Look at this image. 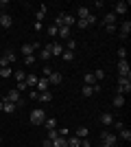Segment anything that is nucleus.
Listing matches in <instances>:
<instances>
[{
    "mask_svg": "<svg viewBox=\"0 0 131 147\" xmlns=\"http://www.w3.org/2000/svg\"><path fill=\"white\" fill-rule=\"evenodd\" d=\"M129 92H131V77H120V75H118L116 94H129Z\"/></svg>",
    "mask_w": 131,
    "mask_h": 147,
    "instance_id": "nucleus-1",
    "label": "nucleus"
},
{
    "mask_svg": "<svg viewBox=\"0 0 131 147\" xmlns=\"http://www.w3.org/2000/svg\"><path fill=\"white\" fill-rule=\"evenodd\" d=\"M29 121H31L33 125H44V121H46V112H44L42 108H35V110L29 114Z\"/></svg>",
    "mask_w": 131,
    "mask_h": 147,
    "instance_id": "nucleus-2",
    "label": "nucleus"
},
{
    "mask_svg": "<svg viewBox=\"0 0 131 147\" xmlns=\"http://www.w3.org/2000/svg\"><path fill=\"white\" fill-rule=\"evenodd\" d=\"M5 99H7V101H11V103H15V108H22V105H24V99H22V92H18L15 88L7 92V94H5Z\"/></svg>",
    "mask_w": 131,
    "mask_h": 147,
    "instance_id": "nucleus-3",
    "label": "nucleus"
},
{
    "mask_svg": "<svg viewBox=\"0 0 131 147\" xmlns=\"http://www.w3.org/2000/svg\"><path fill=\"white\" fill-rule=\"evenodd\" d=\"M100 143H105V145L116 147V143H118V136L114 134V132H103V134H100Z\"/></svg>",
    "mask_w": 131,
    "mask_h": 147,
    "instance_id": "nucleus-4",
    "label": "nucleus"
},
{
    "mask_svg": "<svg viewBox=\"0 0 131 147\" xmlns=\"http://www.w3.org/2000/svg\"><path fill=\"white\" fill-rule=\"evenodd\" d=\"M15 61V53L13 51H5V55L0 57V68H7L9 64H13Z\"/></svg>",
    "mask_w": 131,
    "mask_h": 147,
    "instance_id": "nucleus-5",
    "label": "nucleus"
},
{
    "mask_svg": "<svg viewBox=\"0 0 131 147\" xmlns=\"http://www.w3.org/2000/svg\"><path fill=\"white\" fill-rule=\"evenodd\" d=\"M118 75L120 77H131V68L127 59H118Z\"/></svg>",
    "mask_w": 131,
    "mask_h": 147,
    "instance_id": "nucleus-6",
    "label": "nucleus"
},
{
    "mask_svg": "<svg viewBox=\"0 0 131 147\" xmlns=\"http://www.w3.org/2000/svg\"><path fill=\"white\" fill-rule=\"evenodd\" d=\"M46 46H48V51H50V57H61V53H63V46L59 42H48L46 44Z\"/></svg>",
    "mask_w": 131,
    "mask_h": 147,
    "instance_id": "nucleus-7",
    "label": "nucleus"
},
{
    "mask_svg": "<svg viewBox=\"0 0 131 147\" xmlns=\"http://www.w3.org/2000/svg\"><path fill=\"white\" fill-rule=\"evenodd\" d=\"M129 33H131V22L127 20V22H122V24H120L118 35H120V40H127V37H129Z\"/></svg>",
    "mask_w": 131,
    "mask_h": 147,
    "instance_id": "nucleus-8",
    "label": "nucleus"
},
{
    "mask_svg": "<svg viewBox=\"0 0 131 147\" xmlns=\"http://www.w3.org/2000/svg\"><path fill=\"white\" fill-rule=\"evenodd\" d=\"M0 26H2V29H11L13 26V18L11 16H9V13H0Z\"/></svg>",
    "mask_w": 131,
    "mask_h": 147,
    "instance_id": "nucleus-9",
    "label": "nucleus"
},
{
    "mask_svg": "<svg viewBox=\"0 0 131 147\" xmlns=\"http://www.w3.org/2000/svg\"><path fill=\"white\" fill-rule=\"evenodd\" d=\"M39 49V42H33V44H22V55H33L35 51Z\"/></svg>",
    "mask_w": 131,
    "mask_h": 147,
    "instance_id": "nucleus-10",
    "label": "nucleus"
},
{
    "mask_svg": "<svg viewBox=\"0 0 131 147\" xmlns=\"http://www.w3.org/2000/svg\"><path fill=\"white\" fill-rule=\"evenodd\" d=\"M127 9H129V2H122V0H120V2H116V5H114V11H112V13L122 16V13H127Z\"/></svg>",
    "mask_w": 131,
    "mask_h": 147,
    "instance_id": "nucleus-11",
    "label": "nucleus"
},
{
    "mask_svg": "<svg viewBox=\"0 0 131 147\" xmlns=\"http://www.w3.org/2000/svg\"><path fill=\"white\" fill-rule=\"evenodd\" d=\"M46 79H48V84H55V86H59V84L63 81V75H61V73H57V70H53V73H50Z\"/></svg>",
    "mask_w": 131,
    "mask_h": 147,
    "instance_id": "nucleus-12",
    "label": "nucleus"
},
{
    "mask_svg": "<svg viewBox=\"0 0 131 147\" xmlns=\"http://www.w3.org/2000/svg\"><path fill=\"white\" fill-rule=\"evenodd\" d=\"M48 88H50L48 79H46V77H39V79H37V86H35V90H37V92H46Z\"/></svg>",
    "mask_w": 131,
    "mask_h": 147,
    "instance_id": "nucleus-13",
    "label": "nucleus"
},
{
    "mask_svg": "<svg viewBox=\"0 0 131 147\" xmlns=\"http://www.w3.org/2000/svg\"><path fill=\"white\" fill-rule=\"evenodd\" d=\"M116 20H118V16H116V13H105V18H103V24L105 26H112V24H116Z\"/></svg>",
    "mask_w": 131,
    "mask_h": 147,
    "instance_id": "nucleus-14",
    "label": "nucleus"
},
{
    "mask_svg": "<svg viewBox=\"0 0 131 147\" xmlns=\"http://www.w3.org/2000/svg\"><path fill=\"white\" fill-rule=\"evenodd\" d=\"M50 147H68V138L66 136H57L55 141H50Z\"/></svg>",
    "mask_w": 131,
    "mask_h": 147,
    "instance_id": "nucleus-15",
    "label": "nucleus"
},
{
    "mask_svg": "<svg viewBox=\"0 0 131 147\" xmlns=\"http://www.w3.org/2000/svg\"><path fill=\"white\" fill-rule=\"evenodd\" d=\"M2 110H5L7 114H13V112L18 110V108H15V103H11V101H7V99H2Z\"/></svg>",
    "mask_w": 131,
    "mask_h": 147,
    "instance_id": "nucleus-16",
    "label": "nucleus"
},
{
    "mask_svg": "<svg viewBox=\"0 0 131 147\" xmlns=\"http://www.w3.org/2000/svg\"><path fill=\"white\" fill-rule=\"evenodd\" d=\"M74 24H76L74 16H70V13H63V26H68V29H72Z\"/></svg>",
    "mask_w": 131,
    "mask_h": 147,
    "instance_id": "nucleus-17",
    "label": "nucleus"
},
{
    "mask_svg": "<svg viewBox=\"0 0 131 147\" xmlns=\"http://www.w3.org/2000/svg\"><path fill=\"white\" fill-rule=\"evenodd\" d=\"M37 99L42 101V103H50V101H53V92H50V90L39 92V94H37Z\"/></svg>",
    "mask_w": 131,
    "mask_h": 147,
    "instance_id": "nucleus-18",
    "label": "nucleus"
},
{
    "mask_svg": "<svg viewBox=\"0 0 131 147\" xmlns=\"http://www.w3.org/2000/svg\"><path fill=\"white\" fill-rule=\"evenodd\" d=\"M100 123H103V125H112L114 123V114L112 112H103V114H100Z\"/></svg>",
    "mask_w": 131,
    "mask_h": 147,
    "instance_id": "nucleus-19",
    "label": "nucleus"
},
{
    "mask_svg": "<svg viewBox=\"0 0 131 147\" xmlns=\"http://www.w3.org/2000/svg\"><path fill=\"white\" fill-rule=\"evenodd\" d=\"M37 79H39V75H26V86H29V88H35V86H37Z\"/></svg>",
    "mask_w": 131,
    "mask_h": 147,
    "instance_id": "nucleus-20",
    "label": "nucleus"
},
{
    "mask_svg": "<svg viewBox=\"0 0 131 147\" xmlns=\"http://www.w3.org/2000/svg\"><path fill=\"white\" fill-rule=\"evenodd\" d=\"M57 37H61V40H70V29H68V26H59Z\"/></svg>",
    "mask_w": 131,
    "mask_h": 147,
    "instance_id": "nucleus-21",
    "label": "nucleus"
},
{
    "mask_svg": "<svg viewBox=\"0 0 131 147\" xmlns=\"http://www.w3.org/2000/svg\"><path fill=\"white\" fill-rule=\"evenodd\" d=\"M66 138H68V147H81V138H79V136H66Z\"/></svg>",
    "mask_w": 131,
    "mask_h": 147,
    "instance_id": "nucleus-22",
    "label": "nucleus"
},
{
    "mask_svg": "<svg viewBox=\"0 0 131 147\" xmlns=\"http://www.w3.org/2000/svg\"><path fill=\"white\" fill-rule=\"evenodd\" d=\"M122 105H125V94H116V97H114V108L120 110Z\"/></svg>",
    "mask_w": 131,
    "mask_h": 147,
    "instance_id": "nucleus-23",
    "label": "nucleus"
},
{
    "mask_svg": "<svg viewBox=\"0 0 131 147\" xmlns=\"http://www.w3.org/2000/svg\"><path fill=\"white\" fill-rule=\"evenodd\" d=\"M94 84H98V81L94 79V75H92V73L83 75V86H94Z\"/></svg>",
    "mask_w": 131,
    "mask_h": 147,
    "instance_id": "nucleus-24",
    "label": "nucleus"
},
{
    "mask_svg": "<svg viewBox=\"0 0 131 147\" xmlns=\"http://www.w3.org/2000/svg\"><path fill=\"white\" fill-rule=\"evenodd\" d=\"M44 127H46V129H55V127H57V119L46 117V121H44Z\"/></svg>",
    "mask_w": 131,
    "mask_h": 147,
    "instance_id": "nucleus-25",
    "label": "nucleus"
},
{
    "mask_svg": "<svg viewBox=\"0 0 131 147\" xmlns=\"http://www.w3.org/2000/svg\"><path fill=\"white\" fill-rule=\"evenodd\" d=\"M87 132H90V129H87L85 125H81V127L74 129V136H79V138H87Z\"/></svg>",
    "mask_w": 131,
    "mask_h": 147,
    "instance_id": "nucleus-26",
    "label": "nucleus"
},
{
    "mask_svg": "<svg viewBox=\"0 0 131 147\" xmlns=\"http://www.w3.org/2000/svg\"><path fill=\"white\" fill-rule=\"evenodd\" d=\"M76 16H79V20H85L87 16H90V9H87V7H79V11H76Z\"/></svg>",
    "mask_w": 131,
    "mask_h": 147,
    "instance_id": "nucleus-27",
    "label": "nucleus"
},
{
    "mask_svg": "<svg viewBox=\"0 0 131 147\" xmlns=\"http://www.w3.org/2000/svg\"><path fill=\"white\" fill-rule=\"evenodd\" d=\"M118 136L122 138V141H127V143H129V141H131V129H125V127H122V129L118 132Z\"/></svg>",
    "mask_w": 131,
    "mask_h": 147,
    "instance_id": "nucleus-28",
    "label": "nucleus"
},
{
    "mask_svg": "<svg viewBox=\"0 0 131 147\" xmlns=\"http://www.w3.org/2000/svg\"><path fill=\"white\" fill-rule=\"evenodd\" d=\"M44 16H46V5H39L37 13H35V18H37V22H42V20H44Z\"/></svg>",
    "mask_w": 131,
    "mask_h": 147,
    "instance_id": "nucleus-29",
    "label": "nucleus"
},
{
    "mask_svg": "<svg viewBox=\"0 0 131 147\" xmlns=\"http://www.w3.org/2000/svg\"><path fill=\"white\" fill-rule=\"evenodd\" d=\"M94 79H96V81L105 79V70H103V68H96V70H94Z\"/></svg>",
    "mask_w": 131,
    "mask_h": 147,
    "instance_id": "nucleus-30",
    "label": "nucleus"
},
{
    "mask_svg": "<svg viewBox=\"0 0 131 147\" xmlns=\"http://www.w3.org/2000/svg\"><path fill=\"white\" fill-rule=\"evenodd\" d=\"M72 57H74V53H72V51H63V53H61V59H63V61H72Z\"/></svg>",
    "mask_w": 131,
    "mask_h": 147,
    "instance_id": "nucleus-31",
    "label": "nucleus"
},
{
    "mask_svg": "<svg viewBox=\"0 0 131 147\" xmlns=\"http://www.w3.org/2000/svg\"><path fill=\"white\" fill-rule=\"evenodd\" d=\"M81 94H83V97H92V94H94L92 86H83V88H81Z\"/></svg>",
    "mask_w": 131,
    "mask_h": 147,
    "instance_id": "nucleus-32",
    "label": "nucleus"
},
{
    "mask_svg": "<svg viewBox=\"0 0 131 147\" xmlns=\"http://www.w3.org/2000/svg\"><path fill=\"white\" fill-rule=\"evenodd\" d=\"M11 73H13V70H11L9 66H7V68H0V77H2V79H7V77H11Z\"/></svg>",
    "mask_w": 131,
    "mask_h": 147,
    "instance_id": "nucleus-33",
    "label": "nucleus"
},
{
    "mask_svg": "<svg viewBox=\"0 0 131 147\" xmlns=\"http://www.w3.org/2000/svg\"><path fill=\"white\" fill-rule=\"evenodd\" d=\"M39 57H42V59H50V51H48V46H44V49L39 51Z\"/></svg>",
    "mask_w": 131,
    "mask_h": 147,
    "instance_id": "nucleus-34",
    "label": "nucleus"
},
{
    "mask_svg": "<svg viewBox=\"0 0 131 147\" xmlns=\"http://www.w3.org/2000/svg\"><path fill=\"white\" fill-rule=\"evenodd\" d=\"M35 59H37L35 55H26V57H24V64H26V66H33V64H35Z\"/></svg>",
    "mask_w": 131,
    "mask_h": 147,
    "instance_id": "nucleus-35",
    "label": "nucleus"
},
{
    "mask_svg": "<svg viewBox=\"0 0 131 147\" xmlns=\"http://www.w3.org/2000/svg\"><path fill=\"white\" fill-rule=\"evenodd\" d=\"M55 26L59 29V26H63V13H57V18H55Z\"/></svg>",
    "mask_w": 131,
    "mask_h": 147,
    "instance_id": "nucleus-36",
    "label": "nucleus"
},
{
    "mask_svg": "<svg viewBox=\"0 0 131 147\" xmlns=\"http://www.w3.org/2000/svg\"><path fill=\"white\" fill-rule=\"evenodd\" d=\"M66 42H68V49H66V51H72V53H74V51H76V42L72 40V37H70V40H66Z\"/></svg>",
    "mask_w": 131,
    "mask_h": 147,
    "instance_id": "nucleus-37",
    "label": "nucleus"
},
{
    "mask_svg": "<svg viewBox=\"0 0 131 147\" xmlns=\"http://www.w3.org/2000/svg\"><path fill=\"white\" fill-rule=\"evenodd\" d=\"M15 79H18V81H24L26 79V73H24V70H15Z\"/></svg>",
    "mask_w": 131,
    "mask_h": 147,
    "instance_id": "nucleus-38",
    "label": "nucleus"
},
{
    "mask_svg": "<svg viewBox=\"0 0 131 147\" xmlns=\"http://www.w3.org/2000/svg\"><path fill=\"white\" fill-rule=\"evenodd\" d=\"M57 136H59V132H57V129H48V141H55Z\"/></svg>",
    "mask_w": 131,
    "mask_h": 147,
    "instance_id": "nucleus-39",
    "label": "nucleus"
},
{
    "mask_svg": "<svg viewBox=\"0 0 131 147\" xmlns=\"http://www.w3.org/2000/svg\"><path fill=\"white\" fill-rule=\"evenodd\" d=\"M76 26H79V29H87V26H90L87 24V18L85 20H76Z\"/></svg>",
    "mask_w": 131,
    "mask_h": 147,
    "instance_id": "nucleus-40",
    "label": "nucleus"
},
{
    "mask_svg": "<svg viewBox=\"0 0 131 147\" xmlns=\"http://www.w3.org/2000/svg\"><path fill=\"white\" fill-rule=\"evenodd\" d=\"M57 31H59V29H57L55 24H50V26H48V35H50V37H55V35H57Z\"/></svg>",
    "mask_w": 131,
    "mask_h": 147,
    "instance_id": "nucleus-41",
    "label": "nucleus"
},
{
    "mask_svg": "<svg viewBox=\"0 0 131 147\" xmlns=\"http://www.w3.org/2000/svg\"><path fill=\"white\" fill-rule=\"evenodd\" d=\"M118 57H120V59H125V57H127V49H125V46H120V49H118Z\"/></svg>",
    "mask_w": 131,
    "mask_h": 147,
    "instance_id": "nucleus-42",
    "label": "nucleus"
},
{
    "mask_svg": "<svg viewBox=\"0 0 131 147\" xmlns=\"http://www.w3.org/2000/svg\"><path fill=\"white\" fill-rule=\"evenodd\" d=\"M112 125H114V127H116V129H118V132H120V129H122V127H125V123H122V121H114Z\"/></svg>",
    "mask_w": 131,
    "mask_h": 147,
    "instance_id": "nucleus-43",
    "label": "nucleus"
},
{
    "mask_svg": "<svg viewBox=\"0 0 131 147\" xmlns=\"http://www.w3.org/2000/svg\"><path fill=\"white\" fill-rule=\"evenodd\" d=\"M50 73H53V68H50V66H44V70H42V75H44V77H48Z\"/></svg>",
    "mask_w": 131,
    "mask_h": 147,
    "instance_id": "nucleus-44",
    "label": "nucleus"
},
{
    "mask_svg": "<svg viewBox=\"0 0 131 147\" xmlns=\"http://www.w3.org/2000/svg\"><path fill=\"white\" fill-rule=\"evenodd\" d=\"M68 134H70L68 127H61V129H59V136H68Z\"/></svg>",
    "mask_w": 131,
    "mask_h": 147,
    "instance_id": "nucleus-45",
    "label": "nucleus"
},
{
    "mask_svg": "<svg viewBox=\"0 0 131 147\" xmlns=\"http://www.w3.org/2000/svg\"><path fill=\"white\" fill-rule=\"evenodd\" d=\"M33 29H35V31H37V33H39V31L44 29V24H42V22H35V24H33Z\"/></svg>",
    "mask_w": 131,
    "mask_h": 147,
    "instance_id": "nucleus-46",
    "label": "nucleus"
},
{
    "mask_svg": "<svg viewBox=\"0 0 131 147\" xmlns=\"http://www.w3.org/2000/svg\"><path fill=\"white\" fill-rule=\"evenodd\" d=\"M94 7H96V9H103V7H105V2H103V0H96V2H94Z\"/></svg>",
    "mask_w": 131,
    "mask_h": 147,
    "instance_id": "nucleus-47",
    "label": "nucleus"
},
{
    "mask_svg": "<svg viewBox=\"0 0 131 147\" xmlns=\"http://www.w3.org/2000/svg\"><path fill=\"white\" fill-rule=\"evenodd\" d=\"M105 29H107V33H116V31H118V29H116V24H112V26H105Z\"/></svg>",
    "mask_w": 131,
    "mask_h": 147,
    "instance_id": "nucleus-48",
    "label": "nucleus"
},
{
    "mask_svg": "<svg viewBox=\"0 0 131 147\" xmlns=\"http://www.w3.org/2000/svg\"><path fill=\"white\" fill-rule=\"evenodd\" d=\"M81 147H92V145H90V141H87V138H81Z\"/></svg>",
    "mask_w": 131,
    "mask_h": 147,
    "instance_id": "nucleus-49",
    "label": "nucleus"
},
{
    "mask_svg": "<svg viewBox=\"0 0 131 147\" xmlns=\"http://www.w3.org/2000/svg\"><path fill=\"white\" fill-rule=\"evenodd\" d=\"M37 94H39L37 90H31V94H29V97H31V99H35V101H37Z\"/></svg>",
    "mask_w": 131,
    "mask_h": 147,
    "instance_id": "nucleus-50",
    "label": "nucleus"
},
{
    "mask_svg": "<svg viewBox=\"0 0 131 147\" xmlns=\"http://www.w3.org/2000/svg\"><path fill=\"white\" fill-rule=\"evenodd\" d=\"M98 147H112V145H105V143H100V145Z\"/></svg>",
    "mask_w": 131,
    "mask_h": 147,
    "instance_id": "nucleus-51",
    "label": "nucleus"
},
{
    "mask_svg": "<svg viewBox=\"0 0 131 147\" xmlns=\"http://www.w3.org/2000/svg\"><path fill=\"white\" fill-rule=\"evenodd\" d=\"M2 99H5V94H2V92H0V101H2Z\"/></svg>",
    "mask_w": 131,
    "mask_h": 147,
    "instance_id": "nucleus-52",
    "label": "nucleus"
}]
</instances>
